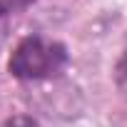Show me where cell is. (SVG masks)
<instances>
[{"label":"cell","mask_w":127,"mask_h":127,"mask_svg":"<svg viewBox=\"0 0 127 127\" xmlns=\"http://www.w3.org/2000/svg\"><path fill=\"white\" fill-rule=\"evenodd\" d=\"M65 60L67 55L62 45L45 37H25L10 57V72L20 80H40L60 72Z\"/></svg>","instance_id":"cell-1"},{"label":"cell","mask_w":127,"mask_h":127,"mask_svg":"<svg viewBox=\"0 0 127 127\" xmlns=\"http://www.w3.org/2000/svg\"><path fill=\"white\" fill-rule=\"evenodd\" d=\"M32 3V0H0V15H8V13H15V10H23Z\"/></svg>","instance_id":"cell-2"},{"label":"cell","mask_w":127,"mask_h":127,"mask_svg":"<svg viewBox=\"0 0 127 127\" xmlns=\"http://www.w3.org/2000/svg\"><path fill=\"white\" fill-rule=\"evenodd\" d=\"M5 127H40L35 120H30V117H23V115H18V117H13V120H8V125Z\"/></svg>","instance_id":"cell-3"}]
</instances>
